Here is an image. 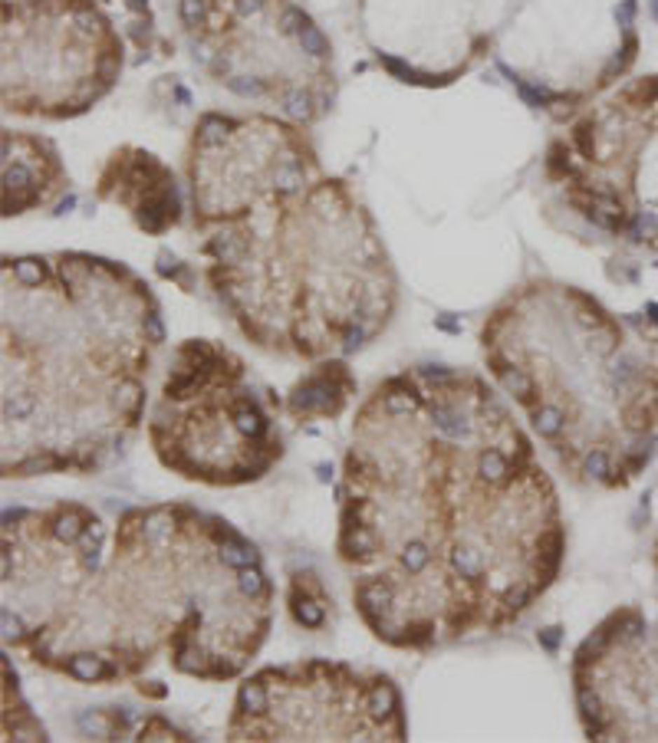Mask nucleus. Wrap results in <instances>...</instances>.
Returning <instances> with one entry per match:
<instances>
[{
    "label": "nucleus",
    "mask_w": 658,
    "mask_h": 743,
    "mask_svg": "<svg viewBox=\"0 0 658 743\" xmlns=\"http://www.w3.org/2000/svg\"><path fill=\"white\" fill-rule=\"evenodd\" d=\"M336 560L369 632L428 651L520 622L566 560L537 444L481 375L418 366L356 408Z\"/></svg>",
    "instance_id": "obj_1"
},
{
    "label": "nucleus",
    "mask_w": 658,
    "mask_h": 743,
    "mask_svg": "<svg viewBox=\"0 0 658 743\" xmlns=\"http://www.w3.org/2000/svg\"><path fill=\"white\" fill-rule=\"evenodd\" d=\"M273 625L263 556L191 504L122 510L96 569L17 651L79 684H122L165 658L207 684L240 678Z\"/></svg>",
    "instance_id": "obj_2"
},
{
    "label": "nucleus",
    "mask_w": 658,
    "mask_h": 743,
    "mask_svg": "<svg viewBox=\"0 0 658 743\" xmlns=\"http://www.w3.org/2000/svg\"><path fill=\"white\" fill-rule=\"evenodd\" d=\"M0 471L96 474L139 434L165 342L139 273L92 254L4 257Z\"/></svg>",
    "instance_id": "obj_3"
},
{
    "label": "nucleus",
    "mask_w": 658,
    "mask_h": 743,
    "mask_svg": "<svg viewBox=\"0 0 658 743\" xmlns=\"http://www.w3.org/2000/svg\"><path fill=\"white\" fill-rule=\"evenodd\" d=\"M205 280L240 335L296 362L366 349L399 306L376 224L316 148L198 227Z\"/></svg>",
    "instance_id": "obj_4"
},
{
    "label": "nucleus",
    "mask_w": 658,
    "mask_h": 743,
    "mask_svg": "<svg viewBox=\"0 0 658 743\" xmlns=\"http://www.w3.org/2000/svg\"><path fill=\"white\" fill-rule=\"evenodd\" d=\"M484 366L576 487H629L658 447V368L589 293L533 280L481 329Z\"/></svg>",
    "instance_id": "obj_5"
},
{
    "label": "nucleus",
    "mask_w": 658,
    "mask_h": 743,
    "mask_svg": "<svg viewBox=\"0 0 658 743\" xmlns=\"http://www.w3.org/2000/svg\"><path fill=\"white\" fill-rule=\"evenodd\" d=\"M277 411L283 401L250 375L234 349L184 339L149 401L145 438L158 464L181 480L244 487L267 477L287 451Z\"/></svg>",
    "instance_id": "obj_6"
},
{
    "label": "nucleus",
    "mask_w": 658,
    "mask_h": 743,
    "mask_svg": "<svg viewBox=\"0 0 658 743\" xmlns=\"http://www.w3.org/2000/svg\"><path fill=\"white\" fill-rule=\"evenodd\" d=\"M224 740L402 743L409 740V721L389 674L329 658H306L270 665L240 681Z\"/></svg>",
    "instance_id": "obj_7"
},
{
    "label": "nucleus",
    "mask_w": 658,
    "mask_h": 743,
    "mask_svg": "<svg viewBox=\"0 0 658 743\" xmlns=\"http://www.w3.org/2000/svg\"><path fill=\"white\" fill-rule=\"evenodd\" d=\"M125 53L96 0H4V112L76 119L119 83Z\"/></svg>",
    "instance_id": "obj_8"
},
{
    "label": "nucleus",
    "mask_w": 658,
    "mask_h": 743,
    "mask_svg": "<svg viewBox=\"0 0 658 743\" xmlns=\"http://www.w3.org/2000/svg\"><path fill=\"white\" fill-rule=\"evenodd\" d=\"M109 536L106 520L76 500H53L4 517V645L17 651L73 602L102 560Z\"/></svg>",
    "instance_id": "obj_9"
},
{
    "label": "nucleus",
    "mask_w": 658,
    "mask_h": 743,
    "mask_svg": "<svg viewBox=\"0 0 658 743\" xmlns=\"http://www.w3.org/2000/svg\"><path fill=\"white\" fill-rule=\"evenodd\" d=\"M96 194L102 201L122 204L149 234H165L181 221V194L174 172L145 148L125 145L112 151L99 172Z\"/></svg>",
    "instance_id": "obj_10"
},
{
    "label": "nucleus",
    "mask_w": 658,
    "mask_h": 743,
    "mask_svg": "<svg viewBox=\"0 0 658 743\" xmlns=\"http://www.w3.org/2000/svg\"><path fill=\"white\" fill-rule=\"evenodd\" d=\"M69 188L60 151L33 132L4 129V217H20L53 204Z\"/></svg>",
    "instance_id": "obj_11"
},
{
    "label": "nucleus",
    "mask_w": 658,
    "mask_h": 743,
    "mask_svg": "<svg viewBox=\"0 0 658 743\" xmlns=\"http://www.w3.org/2000/svg\"><path fill=\"white\" fill-rule=\"evenodd\" d=\"M356 395V378L345 359L310 362V372L290 388L283 398V415L293 421H323L339 418Z\"/></svg>",
    "instance_id": "obj_12"
},
{
    "label": "nucleus",
    "mask_w": 658,
    "mask_h": 743,
    "mask_svg": "<svg viewBox=\"0 0 658 743\" xmlns=\"http://www.w3.org/2000/svg\"><path fill=\"white\" fill-rule=\"evenodd\" d=\"M333 599L326 595L323 582L316 579L313 572H296L290 582V612L296 618V625L303 628H323L326 615H329Z\"/></svg>",
    "instance_id": "obj_13"
}]
</instances>
